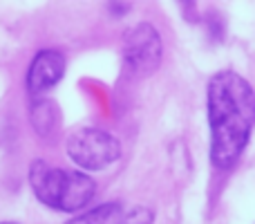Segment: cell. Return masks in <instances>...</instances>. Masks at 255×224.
<instances>
[{
	"instance_id": "1",
	"label": "cell",
	"mask_w": 255,
	"mask_h": 224,
	"mask_svg": "<svg viewBox=\"0 0 255 224\" xmlns=\"http://www.w3.org/2000/svg\"><path fill=\"white\" fill-rule=\"evenodd\" d=\"M211 162L220 171L238 164L255 128V92L235 72H217L208 83Z\"/></svg>"
},
{
	"instance_id": "2",
	"label": "cell",
	"mask_w": 255,
	"mask_h": 224,
	"mask_svg": "<svg viewBox=\"0 0 255 224\" xmlns=\"http://www.w3.org/2000/svg\"><path fill=\"white\" fill-rule=\"evenodd\" d=\"M29 184L40 204L63 213L85 209L97 193V182L90 175L49 166L43 159H36L29 166Z\"/></svg>"
},
{
	"instance_id": "3",
	"label": "cell",
	"mask_w": 255,
	"mask_h": 224,
	"mask_svg": "<svg viewBox=\"0 0 255 224\" xmlns=\"http://www.w3.org/2000/svg\"><path fill=\"white\" fill-rule=\"evenodd\" d=\"M67 155L83 171H103L121 157V144L106 130L81 128L67 139Z\"/></svg>"
},
{
	"instance_id": "4",
	"label": "cell",
	"mask_w": 255,
	"mask_h": 224,
	"mask_svg": "<svg viewBox=\"0 0 255 224\" xmlns=\"http://www.w3.org/2000/svg\"><path fill=\"white\" fill-rule=\"evenodd\" d=\"M161 36L150 22L130 27L124 36V61L134 76H148L161 63Z\"/></svg>"
},
{
	"instance_id": "5",
	"label": "cell",
	"mask_w": 255,
	"mask_h": 224,
	"mask_svg": "<svg viewBox=\"0 0 255 224\" xmlns=\"http://www.w3.org/2000/svg\"><path fill=\"white\" fill-rule=\"evenodd\" d=\"M65 74V56L58 49H40L27 72V90L31 97L52 90Z\"/></svg>"
},
{
	"instance_id": "6",
	"label": "cell",
	"mask_w": 255,
	"mask_h": 224,
	"mask_svg": "<svg viewBox=\"0 0 255 224\" xmlns=\"http://www.w3.org/2000/svg\"><path fill=\"white\" fill-rule=\"evenodd\" d=\"M121 218H124V209L115 202H108L72 218L67 224H121Z\"/></svg>"
},
{
	"instance_id": "7",
	"label": "cell",
	"mask_w": 255,
	"mask_h": 224,
	"mask_svg": "<svg viewBox=\"0 0 255 224\" xmlns=\"http://www.w3.org/2000/svg\"><path fill=\"white\" fill-rule=\"evenodd\" d=\"M43 121H45L43 135H49L52 128L56 126V108H54V103L43 101V103H38V106H34V126L40 128Z\"/></svg>"
},
{
	"instance_id": "8",
	"label": "cell",
	"mask_w": 255,
	"mask_h": 224,
	"mask_svg": "<svg viewBox=\"0 0 255 224\" xmlns=\"http://www.w3.org/2000/svg\"><path fill=\"white\" fill-rule=\"evenodd\" d=\"M121 224H154V213L145 207H134L132 211L124 213Z\"/></svg>"
},
{
	"instance_id": "9",
	"label": "cell",
	"mask_w": 255,
	"mask_h": 224,
	"mask_svg": "<svg viewBox=\"0 0 255 224\" xmlns=\"http://www.w3.org/2000/svg\"><path fill=\"white\" fill-rule=\"evenodd\" d=\"M0 224H18V222H0Z\"/></svg>"
}]
</instances>
